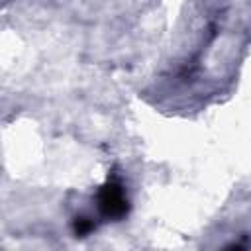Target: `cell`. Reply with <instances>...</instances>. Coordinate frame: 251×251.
I'll return each instance as SVG.
<instances>
[{
    "instance_id": "cell-1",
    "label": "cell",
    "mask_w": 251,
    "mask_h": 251,
    "mask_svg": "<svg viewBox=\"0 0 251 251\" xmlns=\"http://www.w3.org/2000/svg\"><path fill=\"white\" fill-rule=\"evenodd\" d=\"M98 210L108 220H122L129 212V202L120 180L108 178L98 190Z\"/></svg>"
},
{
    "instance_id": "cell-2",
    "label": "cell",
    "mask_w": 251,
    "mask_h": 251,
    "mask_svg": "<svg viewBox=\"0 0 251 251\" xmlns=\"http://www.w3.org/2000/svg\"><path fill=\"white\" fill-rule=\"evenodd\" d=\"M73 229H75L76 235H88L94 229V222L88 220V218H76L75 224H73Z\"/></svg>"
}]
</instances>
